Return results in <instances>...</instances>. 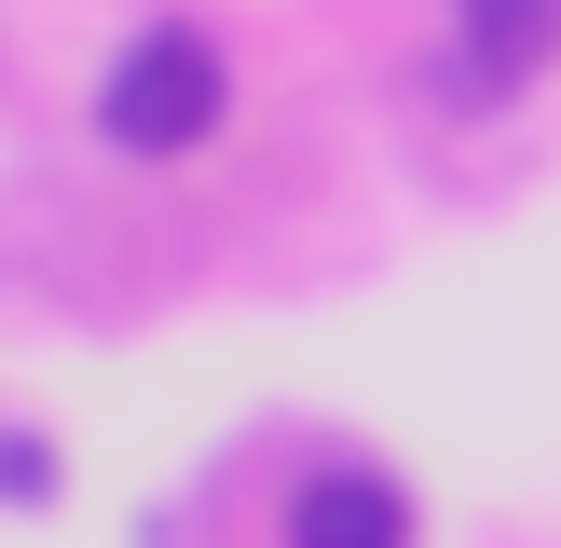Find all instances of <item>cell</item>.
Listing matches in <instances>:
<instances>
[{
    "label": "cell",
    "mask_w": 561,
    "mask_h": 548,
    "mask_svg": "<svg viewBox=\"0 0 561 548\" xmlns=\"http://www.w3.org/2000/svg\"><path fill=\"white\" fill-rule=\"evenodd\" d=\"M288 548H411V493L370 466H329L288 493Z\"/></svg>",
    "instance_id": "2"
},
{
    "label": "cell",
    "mask_w": 561,
    "mask_h": 548,
    "mask_svg": "<svg viewBox=\"0 0 561 548\" xmlns=\"http://www.w3.org/2000/svg\"><path fill=\"white\" fill-rule=\"evenodd\" d=\"M466 55H480L493 82L548 69V55H561V0H466Z\"/></svg>",
    "instance_id": "3"
},
{
    "label": "cell",
    "mask_w": 561,
    "mask_h": 548,
    "mask_svg": "<svg viewBox=\"0 0 561 548\" xmlns=\"http://www.w3.org/2000/svg\"><path fill=\"white\" fill-rule=\"evenodd\" d=\"M219 110H233V69H219L206 27H137V42L110 55L96 124H110V151L179 164V151H206V137H219Z\"/></svg>",
    "instance_id": "1"
}]
</instances>
